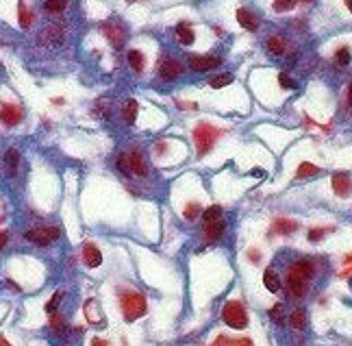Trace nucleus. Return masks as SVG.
<instances>
[{"label": "nucleus", "mask_w": 352, "mask_h": 346, "mask_svg": "<svg viewBox=\"0 0 352 346\" xmlns=\"http://www.w3.org/2000/svg\"><path fill=\"white\" fill-rule=\"evenodd\" d=\"M278 83H281L285 90H296V81H291L287 76V72H281V74H278Z\"/></svg>", "instance_id": "nucleus-33"}, {"label": "nucleus", "mask_w": 352, "mask_h": 346, "mask_svg": "<svg viewBox=\"0 0 352 346\" xmlns=\"http://www.w3.org/2000/svg\"><path fill=\"white\" fill-rule=\"evenodd\" d=\"M68 5V0H46V11L48 13H61Z\"/></svg>", "instance_id": "nucleus-25"}, {"label": "nucleus", "mask_w": 352, "mask_h": 346, "mask_svg": "<svg viewBox=\"0 0 352 346\" xmlns=\"http://www.w3.org/2000/svg\"><path fill=\"white\" fill-rule=\"evenodd\" d=\"M128 164H130V174H135V176L148 174V166H146V159L142 157V152L139 150L128 152Z\"/></svg>", "instance_id": "nucleus-8"}, {"label": "nucleus", "mask_w": 352, "mask_h": 346, "mask_svg": "<svg viewBox=\"0 0 352 346\" xmlns=\"http://www.w3.org/2000/svg\"><path fill=\"white\" fill-rule=\"evenodd\" d=\"M222 66L220 57H192L189 59V68L196 72H207V70H215Z\"/></svg>", "instance_id": "nucleus-6"}, {"label": "nucleus", "mask_w": 352, "mask_h": 346, "mask_svg": "<svg viewBox=\"0 0 352 346\" xmlns=\"http://www.w3.org/2000/svg\"><path fill=\"white\" fill-rule=\"evenodd\" d=\"M122 311L126 323H135L146 313V299L139 292H124L122 294Z\"/></svg>", "instance_id": "nucleus-2"}, {"label": "nucleus", "mask_w": 352, "mask_h": 346, "mask_svg": "<svg viewBox=\"0 0 352 346\" xmlns=\"http://www.w3.org/2000/svg\"><path fill=\"white\" fill-rule=\"evenodd\" d=\"M0 346H11V344H9V342H7V340H5V337H3V335H0Z\"/></svg>", "instance_id": "nucleus-42"}, {"label": "nucleus", "mask_w": 352, "mask_h": 346, "mask_svg": "<svg viewBox=\"0 0 352 346\" xmlns=\"http://www.w3.org/2000/svg\"><path fill=\"white\" fill-rule=\"evenodd\" d=\"M228 83H233V74H220L215 78H211V87H215V90H220V87H226Z\"/></svg>", "instance_id": "nucleus-28"}, {"label": "nucleus", "mask_w": 352, "mask_h": 346, "mask_svg": "<svg viewBox=\"0 0 352 346\" xmlns=\"http://www.w3.org/2000/svg\"><path fill=\"white\" fill-rule=\"evenodd\" d=\"M296 7V0H276L274 3V9L276 11H289Z\"/></svg>", "instance_id": "nucleus-32"}, {"label": "nucleus", "mask_w": 352, "mask_h": 346, "mask_svg": "<svg viewBox=\"0 0 352 346\" xmlns=\"http://www.w3.org/2000/svg\"><path fill=\"white\" fill-rule=\"evenodd\" d=\"M313 275V265L307 259H300L298 263H293V268L287 272V289L291 296L300 299L307 292V281Z\"/></svg>", "instance_id": "nucleus-1"}, {"label": "nucleus", "mask_w": 352, "mask_h": 346, "mask_svg": "<svg viewBox=\"0 0 352 346\" xmlns=\"http://www.w3.org/2000/svg\"><path fill=\"white\" fill-rule=\"evenodd\" d=\"M265 46H267V52H269V55H274V57H281V55L285 52V39H283V37H278V35L269 37Z\"/></svg>", "instance_id": "nucleus-18"}, {"label": "nucleus", "mask_w": 352, "mask_h": 346, "mask_svg": "<svg viewBox=\"0 0 352 346\" xmlns=\"http://www.w3.org/2000/svg\"><path fill=\"white\" fill-rule=\"evenodd\" d=\"M326 231H329V229H313V231H309V239H311V242H317V239H322L326 235Z\"/></svg>", "instance_id": "nucleus-37"}, {"label": "nucleus", "mask_w": 352, "mask_h": 346, "mask_svg": "<svg viewBox=\"0 0 352 346\" xmlns=\"http://www.w3.org/2000/svg\"><path fill=\"white\" fill-rule=\"evenodd\" d=\"M198 214H200V207L196 205V203L187 205V209H185V218H187V220H194V218H196V216H198Z\"/></svg>", "instance_id": "nucleus-35"}, {"label": "nucleus", "mask_w": 352, "mask_h": 346, "mask_svg": "<svg viewBox=\"0 0 352 346\" xmlns=\"http://www.w3.org/2000/svg\"><path fill=\"white\" fill-rule=\"evenodd\" d=\"M118 168H120V170L124 172V174L133 176V174H130V164H128V155H120V157H118Z\"/></svg>", "instance_id": "nucleus-34"}, {"label": "nucleus", "mask_w": 352, "mask_h": 346, "mask_svg": "<svg viewBox=\"0 0 352 346\" xmlns=\"http://www.w3.org/2000/svg\"><path fill=\"white\" fill-rule=\"evenodd\" d=\"M202 218H204V222H213V220H220V218H222V207H218V205H213V207L204 209Z\"/></svg>", "instance_id": "nucleus-24"}, {"label": "nucleus", "mask_w": 352, "mask_h": 346, "mask_svg": "<svg viewBox=\"0 0 352 346\" xmlns=\"http://www.w3.org/2000/svg\"><path fill=\"white\" fill-rule=\"evenodd\" d=\"M333 190H335V194L341 196V198H346L352 194V181H350V176L348 174H335L333 176Z\"/></svg>", "instance_id": "nucleus-9"}, {"label": "nucleus", "mask_w": 352, "mask_h": 346, "mask_svg": "<svg viewBox=\"0 0 352 346\" xmlns=\"http://www.w3.org/2000/svg\"><path fill=\"white\" fill-rule=\"evenodd\" d=\"M298 229V224L293 222V220H285V218H278L274 222V231L276 233H291V231H296Z\"/></svg>", "instance_id": "nucleus-22"}, {"label": "nucleus", "mask_w": 352, "mask_h": 346, "mask_svg": "<svg viewBox=\"0 0 352 346\" xmlns=\"http://www.w3.org/2000/svg\"><path fill=\"white\" fill-rule=\"evenodd\" d=\"M42 42L50 46H59L63 42V31L59 26H48L46 31H42Z\"/></svg>", "instance_id": "nucleus-16"}, {"label": "nucleus", "mask_w": 352, "mask_h": 346, "mask_svg": "<svg viewBox=\"0 0 352 346\" xmlns=\"http://www.w3.org/2000/svg\"><path fill=\"white\" fill-rule=\"evenodd\" d=\"M137 109H139L137 100H126V104H124V120H126V124H133L135 122Z\"/></svg>", "instance_id": "nucleus-21"}, {"label": "nucleus", "mask_w": 352, "mask_h": 346, "mask_svg": "<svg viewBox=\"0 0 352 346\" xmlns=\"http://www.w3.org/2000/svg\"><path fill=\"white\" fill-rule=\"evenodd\" d=\"M18 11H20V26L22 29H29L31 26V13L26 11V5L20 0V5H18Z\"/></svg>", "instance_id": "nucleus-27"}, {"label": "nucleus", "mask_w": 352, "mask_h": 346, "mask_svg": "<svg viewBox=\"0 0 352 346\" xmlns=\"http://www.w3.org/2000/svg\"><path fill=\"white\" fill-rule=\"evenodd\" d=\"M350 287H352V279H350Z\"/></svg>", "instance_id": "nucleus-45"}, {"label": "nucleus", "mask_w": 352, "mask_h": 346, "mask_svg": "<svg viewBox=\"0 0 352 346\" xmlns=\"http://www.w3.org/2000/svg\"><path fill=\"white\" fill-rule=\"evenodd\" d=\"M0 120H3L5 124H18L20 120H22V109L20 107H15V104H5L3 109H0Z\"/></svg>", "instance_id": "nucleus-10"}, {"label": "nucleus", "mask_w": 352, "mask_h": 346, "mask_svg": "<svg viewBox=\"0 0 352 346\" xmlns=\"http://www.w3.org/2000/svg\"><path fill=\"white\" fill-rule=\"evenodd\" d=\"M346 5H348V9L352 11V0H346Z\"/></svg>", "instance_id": "nucleus-43"}, {"label": "nucleus", "mask_w": 352, "mask_h": 346, "mask_svg": "<svg viewBox=\"0 0 352 346\" xmlns=\"http://www.w3.org/2000/svg\"><path fill=\"white\" fill-rule=\"evenodd\" d=\"M224 229H226V224L222 222V218L213 220V222H207V227H204V235H207L211 242H215V239H220L224 235Z\"/></svg>", "instance_id": "nucleus-14"}, {"label": "nucleus", "mask_w": 352, "mask_h": 346, "mask_svg": "<svg viewBox=\"0 0 352 346\" xmlns=\"http://www.w3.org/2000/svg\"><path fill=\"white\" fill-rule=\"evenodd\" d=\"M348 102H350V107H352V83H350V87H348Z\"/></svg>", "instance_id": "nucleus-41"}, {"label": "nucleus", "mask_w": 352, "mask_h": 346, "mask_svg": "<svg viewBox=\"0 0 352 346\" xmlns=\"http://www.w3.org/2000/svg\"><path fill=\"white\" fill-rule=\"evenodd\" d=\"M57 237H59V229L57 227H39V229H33L26 233V239H31V242H35L39 246L50 244Z\"/></svg>", "instance_id": "nucleus-5"}, {"label": "nucleus", "mask_w": 352, "mask_h": 346, "mask_svg": "<svg viewBox=\"0 0 352 346\" xmlns=\"http://www.w3.org/2000/svg\"><path fill=\"white\" fill-rule=\"evenodd\" d=\"M176 33H178V42L181 44H185V46H189V44H194V31H192V26L189 24H185V22H181L176 26Z\"/></svg>", "instance_id": "nucleus-17"}, {"label": "nucleus", "mask_w": 352, "mask_h": 346, "mask_svg": "<svg viewBox=\"0 0 352 346\" xmlns=\"http://www.w3.org/2000/svg\"><path fill=\"white\" fill-rule=\"evenodd\" d=\"M263 283L265 287L269 289V292H278L281 289V281H278V275L272 270V268H267L265 270V275H263Z\"/></svg>", "instance_id": "nucleus-19"}, {"label": "nucleus", "mask_w": 352, "mask_h": 346, "mask_svg": "<svg viewBox=\"0 0 352 346\" xmlns=\"http://www.w3.org/2000/svg\"><path fill=\"white\" fill-rule=\"evenodd\" d=\"M283 311H285V307L278 303V305H274V307L269 309V318H272L274 323H285V313Z\"/></svg>", "instance_id": "nucleus-29"}, {"label": "nucleus", "mask_w": 352, "mask_h": 346, "mask_svg": "<svg viewBox=\"0 0 352 346\" xmlns=\"http://www.w3.org/2000/svg\"><path fill=\"white\" fill-rule=\"evenodd\" d=\"M302 3H313V0H302Z\"/></svg>", "instance_id": "nucleus-44"}, {"label": "nucleus", "mask_w": 352, "mask_h": 346, "mask_svg": "<svg viewBox=\"0 0 352 346\" xmlns=\"http://www.w3.org/2000/svg\"><path fill=\"white\" fill-rule=\"evenodd\" d=\"M128 66L133 68L135 72H142L144 70V55L139 50H130L128 52Z\"/></svg>", "instance_id": "nucleus-23"}, {"label": "nucleus", "mask_w": 352, "mask_h": 346, "mask_svg": "<svg viewBox=\"0 0 352 346\" xmlns=\"http://www.w3.org/2000/svg\"><path fill=\"white\" fill-rule=\"evenodd\" d=\"M104 33H107V39L111 44H116V46H122V42H124V29L120 26H116V24H104Z\"/></svg>", "instance_id": "nucleus-15"}, {"label": "nucleus", "mask_w": 352, "mask_h": 346, "mask_svg": "<svg viewBox=\"0 0 352 346\" xmlns=\"http://www.w3.org/2000/svg\"><path fill=\"white\" fill-rule=\"evenodd\" d=\"M305 311H302V309H296V311H293L291 313V316H289V323H291V327L293 329H302V327H305Z\"/></svg>", "instance_id": "nucleus-26"}, {"label": "nucleus", "mask_w": 352, "mask_h": 346, "mask_svg": "<svg viewBox=\"0 0 352 346\" xmlns=\"http://www.w3.org/2000/svg\"><path fill=\"white\" fill-rule=\"evenodd\" d=\"M248 255H250V259H255V261H257V259H259V257H261V255H259L257 251H250Z\"/></svg>", "instance_id": "nucleus-40"}, {"label": "nucleus", "mask_w": 352, "mask_h": 346, "mask_svg": "<svg viewBox=\"0 0 352 346\" xmlns=\"http://www.w3.org/2000/svg\"><path fill=\"white\" fill-rule=\"evenodd\" d=\"M218 135H220L218 128L209 126V124L196 126V131H194V142H196V148H198V155H204V152H207L211 146H213V142H215Z\"/></svg>", "instance_id": "nucleus-4"}, {"label": "nucleus", "mask_w": 352, "mask_h": 346, "mask_svg": "<svg viewBox=\"0 0 352 346\" xmlns=\"http://www.w3.org/2000/svg\"><path fill=\"white\" fill-rule=\"evenodd\" d=\"M320 170H317V166H313V164H302L300 168H298V176L302 179V176H311V174H317Z\"/></svg>", "instance_id": "nucleus-31"}, {"label": "nucleus", "mask_w": 352, "mask_h": 346, "mask_svg": "<svg viewBox=\"0 0 352 346\" xmlns=\"http://www.w3.org/2000/svg\"><path fill=\"white\" fill-rule=\"evenodd\" d=\"M181 72H183V66L174 59H168L159 66V76L163 78V81H174L176 76H181Z\"/></svg>", "instance_id": "nucleus-7"}, {"label": "nucleus", "mask_w": 352, "mask_h": 346, "mask_svg": "<svg viewBox=\"0 0 352 346\" xmlns=\"http://www.w3.org/2000/svg\"><path fill=\"white\" fill-rule=\"evenodd\" d=\"M92 346H109V344L104 342V340H100V337H94V340H92Z\"/></svg>", "instance_id": "nucleus-39"}, {"label": "nucleus", "mask_w": 352, "mask_h": 346, "mask_svg": "<svg viewBox=\"0 0 352 346\" xmlns=\"http://www.w3.org/2000/svg\"><path fill=\"white\" fill-rule=\"evenodd\" d=\"M85 316H87V320L92 325H100L102 323V309H100V305H98V301H94V299H89L87 303H85Z\"/></svg>", "instance_id": "nucleus-13"}, {"label": "nucleus", "mask_w": 352, "mask_h": 346, "mask_svg": "<svg viewBox=\"0 0 352 346\" xmlns=\"http://www.w3.org/2000/svg\"><path fill=\"white\" fill-rule=\"evenodd\" d=\"M18 164H20V152L15 148H9L5 152V166L9 168V172L13 174L15 170H18Z\"/></svg>", "instance_id": "nucleus-20"}, {"label": "nucleus", "mask_w": 352, "mask_h": 346, "mask_svg": "<svg viewBox=\"0 0 352 346\" xmlns=\"http://www.w3.org/2000/svg\"><path fill=\"white\" fill-rule=\"evenodd\" d=\"M237 22H239L246 31H257L259 29L257 15L252 11H248V9H237Z\"/></svg>", "instance_id": "nucleus-12"}, {"label": "nucleus", "mask_w": 352, "mask_h": 346, "mask_svg": "<svg viewBox=\"0 0 352 346\" xmlns=\"http://www.w3.org/2000/svg\"><path fill=\"white\" fill-rule=\"evenodd\" d=\"M83 259H85V263L89 265V268H98V265L102 263V255H100V251H98V246L87 242L83 246Z\"/></svg>", "instance_id": "nucleus-11"}, {"label": "nucleus", "mask_w": 352, "mask_h": 346, "mask_svg": "<svg viewBox=\"0 0 352 346\" xmlns=\"http://www.w3.org/2000/svg\"><path fill=\"white\" fill-rule=\"evenodd\" d=\"M61 296H63L61 292H57V294L52 296V299H50V303H48V305H46V311H48V313H55V309H57V305H59V303H61Z\"/></svg>", "instance_id": "nucleus-36"}, {"label": "nucleus", "mask_w": 352, "mask_h": 346, "mask_svg": "<svg viewBox=\"0 0 352 346\" xmlns=\"http://www.w3.org/2000/svg\"><path fill=\"white\" fill-rule=\"evenodd\" d=\"M222 318H224V323L228 327H233V329H243L246 325H248V316H246L243 305L237 303V301H231V303L224 305Z\"/></svg>", "instance_id": "nucleus-3"}, {"label": "nucleus", "mask_w": 352, "mask_h": 346, "mask_svg": "<svg viewBox=\"0 0 352 346\" xmlns=\"http://www.w3.org/2000/svg\"><path fill=\"white\" fill-rule=\"evenodd\" d=\"M7 239H9V235H7L5 231H0V251L5 248V244H7Z\"/></svg>", "instance_id": "nucleus-38"}, {"label": "nucleus", "mask_w": 352, "mask_h": 346, "mask_svg": "<svg viewBox=\"0 0 352 346\" xmlns=\"http://www.w3.org/2000/svg\"><path fill=\"white\" fill-rule=\"evenodd\" d=\"M335 59H337V63H341V66H348L350 59H352V55H350V48H339L337 55H335Z\"/></svg>", "instance_id": "nucleus-30"}]
</instances>
